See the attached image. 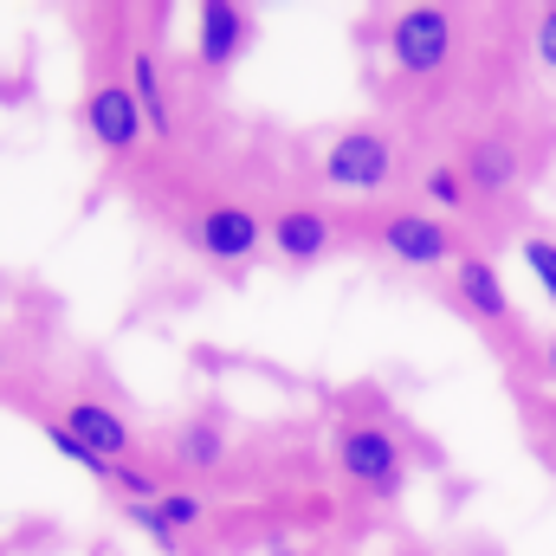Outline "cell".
I'll return each mask as SVG.
<instances>
[{"label": "cell", "mask_w": 556, "mask_h": 556, "mask_svg": "<svg viewBox=\"0 0 556 556\" xmlns=\"http://www.w3.org/2000/svg\"><path fill=\"white\" fill-rule=\"evenodd\" d=\"M337 220H350L382 260H395L408 273H440V266H459L466 260L453 220L433 214V207H363V214H337Z\"/></svg>", "instance_id": "cell-1"}, {"label": "cell", "mask_w": 556, "mask_h": 556, "mask_svg": "<svg viewBox=\"0 0 556 556\" xmlns=\"http://www.w3.org/2000/svg\"><path fill=\"white\" fill-rule=\"evenodd\" d=\"M330 453H337V472L363 492V498H382V505H395L402 492H408V446H402V433L395 427H382V420H337L330 427Z\"/></svg>", "instance_id": "cell-2"}, {"label": "cell", "mask_w": 556, "mask_h": 556, "mask_svg": "<svg viewBox=\"0 0 556 556\" xmlns=\"http://www.w3.org/2000/svg\"><path fill=\"white\" fill-rule=\"evenodd\" d=\"M395 168H402V149H395V137L382 124H350L317 155V175L337 194H382L395 181Z\"/></svg>", "instance_id": "cell-3"}, {"label": "cell", "mask_w": 556, "mask_h": 556, "mask_svg": "<svg viewBox=\"0 0 556 556\" xmlns=\"http://www.w3.org/2000/svg\"><path fill=\"white\" fill-rule=\"evenodd\" d=\"M453 46H459V13L453 7L420 0V7H402L389 20V59H395L402 78H440L453 65Z\"/></svg>", "instance_id": "cell-4"}, {"label": "cell", "mask_w": 556, "mask_h": 556, "mask_svg": "<svg viewBox=\"0 0 556 556\" xmlns=\"http://www.w3.org/2000/svg\"><path fill=\"white\" fill-rule=\"evenodd\" d=\"M188 240H194V253H201L207 266H220V273H247V266L260 260V247H273V240H266V214H253L247 201H207V207L188 220Z\"/></svg>", "instance_id": "cell-5"}, {"label": "cell", "mask_w": 556, "mask_h": 556, "mask_svg": "<svg viewBox=\"0 0 556 556\" xmlns=\"http://www.w3.org/2000/svg\"><path fill=\"white\" fill-rule=\"evenodd\" d=\"M453 304L498 343V350H518L525 343V330H518V304H511V291H505V273L485 260V253H466L459 266H453Z\"/></svg>", "instance_id": "cell-6"}, {"label": "cell", "mask_w": 556, "mask_h": 556, "mask_svg": "<svg viewBox=\"0 0 556 556\" xmlns=\"http://www.w3.org/2000/svg\"><path fill=\"white\" fill-rule=\"evenodd\" d=\"M266 240H273V253L291 273H311L337 247V214L317 207V201H278L273 214H266Z\"/></svg>", "instance_id": "cell-7"}, {"label": "cell", "mask_w": 556, "mask_h": 556, "mask_svg": "<svg viewBox=\"0 0 556 556\" xmlns=\"http://www.w3.org/2000/svg\"><path fill=\"white\" fill-rule=\"evenodd\" d=\"M85 130L104 155H130L149 137V117H142V98L130 78H98L85 91Z\"/></svg>", "instance_id": "cell-8"}, {"label": "cell", "mask_w": 556, "mask_h": 556, "mask_svg": "<svg viewBox=\"0 0 556 556\" xmlns=\"http://www.w3.org/2000/svg\"><path fill=\"white\" fill-rule=\"evenodd\" d=\"M247 46H253V7H240V0H201L194 7V59H201V72H233L240 59H247Z\"/></svg>", "instance_id": "cell-9"}, {"label": "cell", "mask_w": 556, "mask_h": 556, "mask_svg": "<svg viewBox=\"0 0 556 556\" xmlns=\"http://www.w3.org/2000/svg\"><path fill=\"white\" fill-rule=\"evenodd\" d=\"M459 175L472 181V194L498 201V194H511V188L531 175V162H525L518 137H505V130H479V137H466V149H459Z\"/></svg>", "instance_id": "cell-10"}, {"label": "cell", "mask_w": 556, "mask_h": 556, "mask_svg": "<svg viewBox=\"0 0 556 556\" xmlns=\"http://www.w3.org/2000/svg\"><path fill=\"white\" fill-rule=\"evenodd\" d=\"M59 420H65L91 453H104V459H130V453H137V427L117 415V408H104V402H72Z\"/></svg>", "instance_id": "cell-11"}, {"label": "cell", "mask_w": 556, "mask_h": 556, "mask_svg": "<svg viewBox=\"0 0 556 556\" xmlns=\"http://www.w3.org/2000/svg\"><path fill=\"white\" fill-rule=\"evenodd\" d=\"M130 85H137V98H142L149 137H168V142H175V130H181V117H175V98H168V72H162L155 46H142L137 59H130Z\"/></svg>", "instance_id": "cell-12"}, {"label": "cell", "mask_w": 556, "mask_h": 556, "mask_svg": "<svg viewBox=\"0 0 556 556\" xmlns=\"http://www.w3.org/2000/svg\"><path fill=\"white\" fill-rule=\"evenodd\" d=\"M175 453H181L188 472H214V466L227 459V427H214V420H188V427L175 433Z\"/></svg>", "instance_id": "cell-13"}, {"label": "cell", "mask_w": 556, "mask_h": 556, "mask_svg": "<svg viewBox=\"0 0 556 556\" xmlns=\"http://www.w3.org/2000/svg\"><path fill=\"white\" fill-rule=\"evenodd\" d=\"M420 194H427V207L433 214H459L466 201H472V181L459 175V162H433V168H420Z\"/></svg>", "instance_id": "cell-14"}, {"label": "cell", "mask_w": 556, "mask_h": 556, "mask_svg": "<svg viewBox=\"0 0 556 556\" xmlns=\"http://www.w3.org/2000/svg\"><path fill=\"white\" fill-rule=\"evenodd\" d=\"M518 253H525V273L538 278V291L556 304V233H525Z\"/></svg>", "instance_id": "cell-15"}, {"label": "cell", "mask_w": 556, "mask_h": 556, "mask_svg": "<svg viewBox=\"0 0 556 556\" xmlns=\"http://www.w3.org/2000/svg\"><path fill=\"white\" fill-rule=\"evenodd\" d=\"M531 52H538V65L556 72V0L551 7H538V33H531Z\"/></svg>", "instance_id": "cell-16"}, {"label": "cell", "mask_w": 556, "mask_h": 556, "mask_svg": "<svg viewBox=\"0 0 556 556\" xmlns=\"http://www.w3.org/2000/svg\"><path fill=\"white\" fill-rule=\"evenodd\" d=\"M538 369H544V382L556 389V337H544V350H538Z\"/></svg>", "instance_id": "cell-17"}, {"label": "cell", "mask_w": 556, "mask_h": 556, "mask_svg": "<svg viewBox=\"0 0 556 556\" xmlns=\"http://www.w3.org/2000/svg\"><path fill=\"white\" fill-rule=\"evenodd\" d=\"M544 453H551V466H556V402L544 408Z\"/></svg>", "instance_id": "cell-18"}, {"label": "cell", "mask_w": 556, "mask_h": 556, "mask_svg": "<svg viewBox=\"0 0 556 556\" xmlns=\"http://www.w3.org/2000/svg\"><path fill=\"white\" fill-rule=\"evenodd\" d=\"M402 556H433V551H402Z\"/></svg>", "instance_id": "cell-19"}, {"label": "cell", "mask_w": 556, "mask_h": 556, "mask_svg": "<svg viewBox=\"0 0 556 556\" xmlns=\"http://www.w3.org/2000/svg\"><path fill=\"white\" fill-rule=\"evenodd\" d=\"M0 369H7V350H0Z\"/></svg>", "instance_id": "cell-20"}]
</instances>
